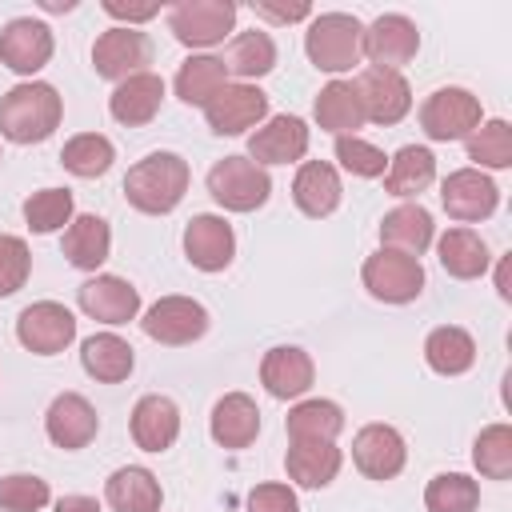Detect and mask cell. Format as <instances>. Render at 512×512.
Wrapping results in <instances>:
<instances>
[{
  "mask_svg": "<svg viewBox=\"0 0 512 512\" xmlns=\"http://www.w3.org/2000/svg\"><path fill=\"white\" fill-rule=\"evenodd\" d=\"M16 340L36 356H56L76 340V316L56 300H36L16 316Z\"/></svg>",
  "mask_w": 512,
  "mask_h": 512,
  "instance_id": "11",
  "label": "cell"
},
{
  "mask_svg": "<svg viewBox=\"0 0 512 512\" xmlns=\"http://www.w3.org/2000/svg\"><path fill=\"white\" fill-rule=\"evenodd\" d=\"M148 64H152V40H148V32H140V28L116 24V28L100 32L96 44H92V68H96V76H104V80H116V84H120V80H128V76L148 72Z\"/></svg>",
  "mask_w": 512,
  "mask_h": 512,
  "instance_id": "8",
  "label": "cell"
},
{
  "mask_svg": "<svg viewBox=\"0 0 512 512\" xmlns=\"http://www.w3.org/2000/svg\"><path fill=\"white\" fill-rule=\"evenodd\" d=\"M208 428H212V440H216L220 448L240 452V448H248V444L256 440V432H260V408H256V400H252L248 392H228V396L216 400Z\"/></svg>",
  "mask_w": 512,
  "mask_h": 512,
  "instance_id": "24",
  "label": "cell"
},
{
  "mask_svg": "<svg viewBox=\"0 0 512 512\" xmlns=\"http://www.w3.org/2000/svg\"><path fill=\"white\" fill-rule=\"evenodd\" d=\"M420 52V32L408 16L400 12H384L364 28V56L372 60V68H392L400 72L412 56Z\"/></svg>",
  "mask_w": 512,
  "mask_h": 512,
  "instance_id": "15",
  "label": "cell"
},
{
  "mask_svg": "<svg viewBox=\"0 0 512 512\" xmlns=\"http://www.w3.org/2000/svg\"><path fill=\"white\" fill-rule=\"evenodd\" d=\"M52 500L48 480L32 476V472H12L0 480V508L4 512H40Z\"/></svg>",
  "mask_w": 512,
  "mask_h": 512,
  "instance_id": "43",
  "label": "cell"
},
{
  "mask_svg": "<svg viewBox=\"0 0 512 512\" xmlns=\"http://www.w3.org/2000/svg\"><path fill=\"white\" fill-rule=\"evenodd\" d=\"M96 428H100V416L88 404V396H80V392H60L44 412V432L64 452L88 448L96 440Z\"/></svg>",
  "mask_w": 512,
  "mask_h": 512,
  "instance_id": "17",
  "label": "cell"
},
{
  "mask_svg": "<svg viewBox=\"0 0 512 512\" xmlns=\"http://www.w3.org/2000/svg\"><path fill=\"white\" fill-rule=\"evenodd\" d=\"M316 380V364L304 348L296 344H280V348H268L264 360H260V384L268 388V396L276 400H296L312 388Z\"/></svg>",
  "mask_w": 512,
  "mask_h": 512,
  "instance_id": "20",
  "label": "cell"
},
{
  "mask_svg": "<svg viewBox=\"0 0 512 512\" xmlns=\"http://www.w3.org/2000/svg\"><path fill=\"white\" fill-rule=\"evenodd\" d=\"M436 180V156L420 144H404L396 156H388V168H384V192L388 196H420L428 184Z\"/></svg>",
  "mask_w": 512,
  "mask_h": 512,
  "instance_id": "31",
  "label": "cell"
},
{
  "mask_svg": "<svg viewBox=\"0 0 512 512\" xmlns=\"http://www.w3.org/2000/svg\"><path fill=\"white\" fill-rule=\"evenodd\" d=\"M476 504H480V484L464 472H440L424 488L428 512H476Z\"/></svg>",
  "mask_w": 512,
  "mask_h": 512,
  "instance_id": "39",
  "label": "cell"
},
{
  "mask_svg": "<svg viewBox=\"0 0 512 512\" xmlns=\"http://www.w3.org/2000/svg\"><path fill=\"white\" fill-rule=\"evenodd\" d=\"M64 100L44 80H24L0 96V136L12 144H40L60 128Z\"/></svg>",
  "mask_w": 512,
  "mask_h": 512,
  "instance_id": "1",
  "label": "cell"
},
{
  "mask_svg": "<svg viewBox=\"0 0 512 512\" xmlns=\"http://www.w3.org/2000/svg\"><path fill=\"white\" fill-rule=\"evenodd\" d=\"M236 24L232 0H180L168 8V28L184 48H212Z\"/></svg>",
  "mask_w": 512,
  "mask_h": 512,
  "instance_id": "7",
  "label": "cell"
},
{
  "mask_svg": "<svg viewBox=\"0 0 512 512\" xmlns=\"http://www.w3.org/2000/svg\"><path fill=\"white\" fill-rule=\"evenodd\" d=\"M184 256L192 268L200 272H224L236 256V232L224 216H212V212H200L188 220L184 228Z\"/></svg>",
  "mask_w": 512,
  "mask_h": 512,
  "instance_id": "16",
  "label": "cell"
},
{
  "mask_svg": "<svg viewBox=\"0 0 512 512\" xmlns=\"http://www.w3.org/2000/svg\"><path fill=\"white\" fill-rule=\"evenodd\" d=\"M112 160H116V148H112V140L100 136V132H80V136H72V140L60 148V164H64L72 176H80V180L104 176V172L112 168Z\"/></svg>",
  "mask_w": 512,
  "mask_h": 512,
  "instance_id": "38",
  "label": "cell"
},
{
  "mask_svg": "<svg viewBox=\"0 0 512 512\" xmlns=\"http://www.w3.org/2000/svg\"><path fill=\"white\" fill-rule=\"evenodd\" d=\"M104 496H108L112 512H160V504H164L160 480L140 464L116 468L104 484Z\"/></svg>",
  "mask_w": 512,
  "mask_h": 512,
  "instance_id": "29",
  "label": "cell"
},
{
  "mask_svg": "<svg viewBox=\"0 0 512 512\" xmlns=\"http://www.w3.org/2000/svg\"><path fill=\"white\" fill-rule=\"evenodd\" d=\"M0 160H4V156H0Z\"/></svg>",
  "mask_w": 512,
  "mask_h": 512,
  "instance_id": "50",
  "label": "cell"
},
{
  "mask_svg": "<svg viewBox=\"0 0 512 512\" xmlns=\"http://www.w3.org/2000/svg\"><path fill=\"white\" fill-rule=\"evenodd\" d=\"M308 152V124L300 116H272L264 120V128H256L248 136V160H256L260 168L268 164H296Z\"/></svg>",
  "mask_w": 512,
  "mask_h": 512,
  "instance_id": "19",
  "label": "cell"
},
{
  "mask_svg": "<svg viewBox=\"0 0 512 512\" xmlns=\"http://www.w3.org/2000/svg\"><path fill=\"white\" fill-rule=\"evenodd\" d=\"M436 252H440V268L456 280H476L488 272V244L472 228H448L436 240Z\"/></svg>",
  "mask_w": 512,
  "mask_h": 512,
  "instance_id": "35",
  "label": "cell"
},
{
  "mask_svg": "<svg viewBox=\"0 0 512 512\" xmlns=\"http://www.w3.org/2000/svg\"><path fill=\"white\" fill-rule=\"evenodd\" d=\"M484 112H480V100L468 92V88H436L424 104H420V128L428 140H468L476 128H480Z\"/></svg>",
  "mask_w": 512,
  "mask_h": 512,
  "instance_id": "5",
  "label": "cell"
},
{
  "mask_svg": "<svg viewBox=\"0 0 512 512\" xmlns=\"http://www.w3.org/2000/svg\"><path fill=\"white\" fill-rule=\"evenodd\" d=\"M104 12L108 16H116V20H128V28L132 24H144V20H152L156 12H160V4L152 0V4H124V0H104Z\"/></svg>",
  "mask_w": 512,
  "mask_h": 512,
  "instance_id": "47",
  "label": "cell"
},
{
  "mask_svg": "<svg viewBox=\"0 0 512 512\" xmlns=\"http://www.w3.org/2000/svg\"><path fill=\"white\" fill-rule=\"evenodd\" d=\"M144 332L156 340V344H168V348H180V344H192L208 332V308L192 296H160L148 312H144Z\"/></svg>",
  "mask_w": 512,
  "mask_h": 512,
  "instance_id": "10",
  "label": "cell"
},
{
  "mask_svg": "<svg viewBox=\"0 0 512 512\" xmlns=\"http://www.w3.org/2000/svg\"><path fill=\"white\" fill-rule=\"evenodd\" d=\"M256 8V16H268V20H276V24H292V20H304L312 8L300 0V4H288V8H276V4H252Z\"/></svg>",
  "mask_w": 512,
  "mask_h": 512,
  "instance_id": "48",
  "label": "cell"
},
{
  "mask_svg": "<svg viewBox=\"0 0 512 512\" xmlns=\"http://www.w3.org/2000/svg\"><path fill=\"white\" fill-rule=\"evenodd\" d=\"M80 364H84V372H88L92 380H100V384H120V380L132 376L136 356H132V344L120 340L116 332H96V336H88V340L80 344Z\"/></svg>",
  "mask_w": 512,
  "mask_h": 512,
  "instance_id": "28",
  "label": "cell"
},
{
  "mask_svg": "<svg viewBox=\"0 0 512 512\" xmlns=\"http://www.w3.org/2000/svg\"><path fill=\"white\" fill-rule=\"evenodd\" d=\"M356 96H360V108H364V120L388 128V124H400L412 108V88L404 80V72H392V68H364L356 80H352Z\"/></svg>",
  "mask_w": 512,
  "mask_h": 512,
  "instance_id": "9",
  "label": "cell"
},
{
  "mask_svg": "<svg viewBox=\"0 0 512 512\" xmlns=\"http://www.w3.org/2000/svg\"><path fill=\"white\" fill-rule=\"evenodd\" d=\"M180 436V408L176 400L160 396V392H148L136 400L132 408V440L136 448L144 452H168Z\"/></svg>",
  "mask_w": 512,
  "mask_h": 512,
  "instance_id": "22",
  "label": "cell"
},
{
  "mask_svg": "<svg viewBox=\"0 0 512 512\" xmlns=\"http://www.w3.org/2000/svg\"><path fill=\"white\" fill-rule=\"evenodd\" d=\"M248 512H300V504L288 484H256L248 492Z\"/></svg>",
  "mask_w": 512,
  "mask_h": 512,
  "instance_id": "46",
  "label": "cell"
},
{
  "mask_svg": "<svg viewBox=\"0 0 512 512\" xmlns=\"http://www.w3.org/2000/svg\"><path fill=\"white\" fill-rule=\"evenodd\" d=\"M76 300H80L84 316H92L100 324H128L140 312V292L124 276H92L80 284Z\"/></svg>",
  "mask_w": 512,
  "mask_h": 512,
  "instance_id": "21",
  "label": "cell"
},
{
  "mask_svg": "<svg viewBox=\"0 0 512 512\" xmlns=\"http://www.w3.org/2000/svg\"><path fill=\"white\" fill-rule=\"evenodd\" d=\"M340 196H344V188H340V172H336L332 164H324V160H304V164L296 168L292 200H296V208H300L304 216H312V220L332 216V212L340 208Z\"/></svg>",
  "mask_w": 512,
  "mask_h": 512,
  "instance_id": "25",
  "label": "cell"
},
{
  "mask_svg": "<svg viewBox=\"0 0 512 512\" xmlns=\"http://www.w3.org/2000/svg\"><path fill=\"white\" fill-rule=\"evenodd\" d=\"M52 48H56V40H52V28L44 20L16 16L0 28V64H8L20 76L40 72L52 60Z\"/></svg>",
  "mask_w": 512,
  "mask_h": 512,
  "instance_id": "14",
  "label": "cell"
},
{
  "mask_svg": "<svg viewBox=\"0 0 512 512\" xmlns=\"http://www.w3.org/2000/svg\"><path fill=\"white\" fill-rule=\"evenodd\" d=\"M440 204L452 220L460 224H476V220H488L500 204V188L492 176H484L480 168H456L444 176L440 184Z\"/></svg>",
  "mask_w": 512,
  "mask_h": 512,
  "instance_id": "13",
  "label": "cell"
},
{
  "mask_svg": "<svg viewBox=\"0 0 512 512\" xmlns=\"http://www.w3.org/2000/svg\"><path fill=\"white\" fill-rule=\"evenodd\" d=\"M56 512H100V504H96L92 496L72 492V496H60V500H56Z\"/></svg>",
  "mask_w": 512,
  "mask_h": 512,
  "instance_id": "49",
  "label": "cell"
},
{
  "mask_svg": "<svg viewBox=\"0 0 512 512\" xmlns=\"http://www.w3.org/2000/svg\"><path fill=\"white\" fill-rule=\"evenodd\" d=\"M432 236H436L432 212L420 208V204H400V208H392V212L380 220V248L416 256V260L428 252Z\"/></svg>",
  "mask_w": 512,
  "mask_h": 512,
  "instance_id": "26",
  "label": "cell"
},
{
  "mask_svg": "<svg viewBox=\"0 0 512 512\" xmlns=\"http://www.w3.org/2000/svg\"><path fill=\"white\" fill-rule=\"evenodd\" d=\"M208 196L228 212H256L272 196V176L248 156H224L208 168Z\"/></svg>",
  "mask_w": 512,
  "mask_h": 512,
  "instance_id": "4",
  "label": "cell"
},
{
  "mask_svg": "<svg viewBox=\"0 0 512 512\" xmlns=\"http://www.w3.org/2000/svg\"><path fill=\"white\" fill-rule=\"evenodd\" d=\"M312 112H316V124L332 136H356V128L364 124V108H360V96H356L352 80L324 84Z\"/></svg>",
  "mask_w": 512,
  "mask_h": 512,
  "instance_id": "32",
  "label": "cell"
},
{
  "mask_svg": "<svg viewBox=\"0 0 512 512\" xmlns=\"http://www.w3.org/2000/svg\"><path fill=\"white\" fill-rule=\"evenodd\" d=\"M284 428L292 444H336V436L344 432V412L332 400H300L288 412Z\"/></svg>",
  "mask_w": 512,
  "mask_h": 512,
  "instance_id": "30",
  "label": "cell"
},
{
  "mask_svg": "<svg viewBox=\"0 0 512 512\" xmlns=\"http://www.w3.org/2000/svg\"><path fill=\"white\" fill-rule=\"evenodd\" d=\"M468 160H476L480 168H508L512 164L508 120H480V128L468 136Z\"/></svg>",
  "mask_w": 512,
  "mask_h": 512,
  "instance_id": "42",
  "label": "cell"
},
{
  "mask_svg": "<svg viewBox=\"0 0 512 512\" xmlns=\"http://www.w3.org/2000/svg\"><path fill=\"white\" fill-rule=\"evenodd\" d=\"M28 272H32V252L20 236H8L0 232V296H12L28 284Z\"/></svg>",
  "mask_w": 512,
  "mask_h": 512,
  "instance_id": "45",
  "label": "cell"
},
{
  "mask_svg": "<svg viewBox=\"0 0 512 512\" xmlns=\"http://www.w3.org/2000/svg\"><path fill=\"white\" fill-rule=\"evenodd\" d=\"M424 360L440 376H460L476 364V340H472V332H464L456 324H440L424 340Z\"/></svg>",
  "mask_w": 512,
  "mask_h": 512,
  "instance_id": "33",
  "label": "cell"
},
{
  "mask_svg": "<svg viewBox=\"0 0 512 512\" xmlns=\"http://www.w3.org/2000/svg\"><path fill=\"white\" fill-rule=\"evenodd\" d=\"M472 464L488 480H508L512 476V428L488 424L472 444Z\"/></svg>",
  "mask_w": 512,
  "mask_h": 512,
  "instance_id": "40",
  "label": "cell"
},
{
  "mask_svg": "<svg viewBox=\"0 0 512 512\" xmlns=\"http://www.w3.org/2000/svg\"><path fill=\"white\" fill-rule=\"evenodd\" d=\"M268 116V92H260L256 84H224L208 104H204V120L216 136H240L248 128H256Z\"/></svg>",
  "mask_w": 512,
  "mask_h": 512,
  "instance_id": "12",
  "label": "cell"
},
{
  "mask_svg": "<svg viewBox=\"0 0 512 512\" xmlns=\"http://www.w3.org/2000/svg\"><path fill=\"white\" fill-rule=\"evenodd\" d=\"M360 280L384 304H412L424 292V268H420V260L416 256H404V252H392V248L372 252L364 260V268H360Z\"/></svg>",
  "mask_w": 512,
  "mask_h": 512,
  "instance_id": "6",
  "label": "cell"
},
{
  "mask_svg": "<svg viewBox=\"0 0 512 512\" xmlns=\"http://www.w3.org/2000/svg\"><path fill=\"white\" fill-rule=\"evenodd\" d=\"M24 220L40 236L72 224V192L68 188H40V192H32L24 200Z\"/></svg>",
  "mask_w": 512,
  "mask_h": 512,
  "instance_id": "41",
  "label": "cell"
},
{
  "mask_svg": "<svg viewBox=\"0 0 512 512\" xmlns=\"http://www.w3.org/2000/svg\"><path fill=\"white\" fill-rule=\"evenodd\" d=\"M160 100H164V80L156 72H140V76H128L112 88L108 112H112V120H120L128 128H144L156 120Z\"/></svg>",
  "mask_w": 512,
  "mask_h": 512,
  "instance_id": "23",
  "label": "cell"
},
{
  "mask_svg": "<svg viewBox=\"0 0 512 512\" xmlns=\"http://www.w3.org/2000/svg\"><path fill=\"white\" fill-rule=\"evenodd\" d=\"M224 68H228V76H240V84H252L260 76H268L276 68V40L260 28L240 32L224 52Z\"/></svg>",
  "mask_w": 512,
  "mask_h": 512,
  "instance_id": "34",
  "label": "cell"
},
{
  "mask_svg": "<svg viewBox=\"0 0 512 512\" xmlns=\"http://www.w3.org/2000/svg\"><path fill=\"white\" fill-rule=\"evenodd\" d=\"M188 180H192V168H188L184 156H176V152H152V156H144V160H136L128 168L124 196L144 216H168L184 200Z\"/></svg>",
  "mask_w": 512,
  "mask_h": 512,
  "instance_id": "2",
  "label": "cell"
},
{
  "mask_svg": "<svg viewBox=\"0 0 512 512\" xmlns=\"http://www.w3.org/2000/svg\"><path fill=\"white\" fill-rule=\"evenodd\" d=\"M112 252V228L104 216H72V224L64 228V256L72 268L80 272H96Z\"/></svg>",
  "mask_w": 512,
  "mask_h": 512,
  "instance_id": "27",
  "label": "cell"
},
{
  "mask_svg": "<svg viewBox=\"0 0 512 512\" xmlns=\"http://www.w3.org/2000/svg\"><path fill=\"white\" fill-rule=\"evenodd\" d=\"M408 448L404 436L392 424H364L352 440V464L368 476V480H392L404 472Z\"/></svg>",
  "mask_w": 512,
  "mask_h": 512,
  "instance_id": "18",
  "label": "cell"
},
{
  "mask_svg": "<svg viewBox=\"0 0 512 512\" xmlns=\"http://www.w3.org/2000/svg\"><path fill=\"white\" fill-rule=\"evenodd\" d=\"M304 52L320 72H348L364 56V24L352 12H320L308 20Z\"/></svg>",
  "mask_w": 512,
  "mask_h": 512,
  "instance_id": "3",
  "label": "cell"
},
{
  "mask_svg": "<svg viewBox=\"0 0 512 512\" xmlns=\"http://www.w3.org/2000/svg\"><path fill=\"white\" fill-rule=\"evenodd\" d=\"M336 160H340L352 176H364V180H376V176H384V168H388V156H384L376 144L360 140V136H336Z\"/></svg>",
  "mask_w": 512,
  "mask_h": 512,
  "instance_id": "44",
  "label": "cell"
},
{
  "mask_svg": "<svg viewBox=\"0 0 512 512\" xmlns=\"http://www.w3.org/2000/svg\"><path fill=\"white\" fill-rule=\"evenodd\" d=\"M340 464H344V452L336 444H292L284 456L288 480H296L300 488H328Z\"/></svg>",
  "mask_w": 512,
  "mask_h": 512,
  "instance_id": "36",
  "label": "cell"
},
{
  "mask_svg": "<svg viewBox=\"0 0 512 512\" xmlns=\"http://www.w3.org/2000/svg\"><path fill=\"white\" fill-rule=\"evenodd\" d=\"M224 84H228V68H224L220 56H188V60L180 64L176 80H172L176 96H180L184 104H196V108H204Z\"/></svg>",
  "mask_w": 512,
  "mask_h": 512,
  "instance_id": "37",
  "label": "cell"
}]
</instances>
